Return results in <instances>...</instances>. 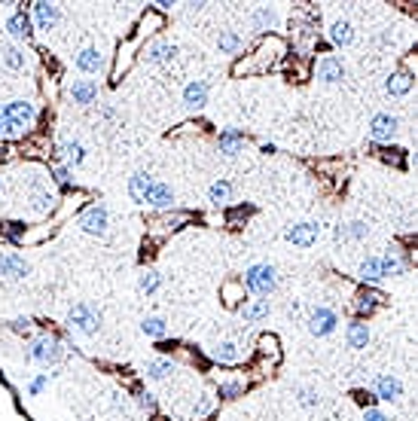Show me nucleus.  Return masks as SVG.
Listing matches in <instances>:
<instances>
[{"label":"nucleus","mask_w":418,"mask_h":421,"mask_svg":"<svg viewBox=\"0 0 418 421\" xmlns=\"http://www.w3.org/2000/svg\"><path fill=\"white\" fill-rule=\"evenodd\" d=\"M3 113H6V123H10L12 138L25 134L28 128L34 125V119H37V107H34L31 101H25V98H16V101H6V104H3Z\"/></svg>","instance_id":"nucleus-1"},{"label":"nucleus","mask_w":418,"mask_h":421,"mask_svg":"<svg viewBox=\"0 0 418 421\" xmlns=\"http://www.w3.org/2000/svg\"><path fill=\"white\" fill-rule=\"evenodd\" d=\"M275 284H278V278H275V269L269 266V263H257V266H251L244 272L242 287H247L253 296H269L275 290Z\"/></svg>","instance_id":"nucleus-2"},{"label":"nucleus","mask_w":418,"mask_h":421,"mask_svg":"<svg viewBox=\"0 0 418 421\" xmlns=\"http://www.w3.org/2000/svg\"><path fill=\"white\" fill-rule=\"evenodd\" d=\"M67 324L74 327V330H80L83 336H95V333L101 330V311L92 302H76L74 309L67 311Z\"/></svg>","instance_id":"nucleus-3"},{"label":"nucleus","mask_w":418,"mask_h":421,"mask_svg":"<svg viewBox=\"0 0 418 421\" xmlns=\"http://www.w3.org/2000/svg\"><path fill=\"white\" fill-rule=\"evenodd\" d=\"M61 354H65V348H61V342L55 336H37L31 342V348H28V358L34 363H40V367H55V363L61 360Z\"/></svg>","instance_id":"nucleus-4"},{"label":"nucleus","mask_w":418,"mask_h":421,"mask_svg":"<svg viewBox=\"0 0 418 421\" xmlns=\"http://www.w3.org/2000/svg\"><path fill=\"white\" fill-rule=\"evenodd\" d=\"M400 132V119L391 116V113H375L373 123H370V138L375 144H388V141L397 138Z\"/></svg>","instance_id":"nucleus-5"},{"label":"nucleus","mask_w":418,"mask_h":421,"mask_svg":"<svg viewBox=\"0 0 418 421\" xmlns=\"http://www.w3.org/2000/svg\"><path fill=\"white\" fill-rule=\"evenodd\" d=\"M80 226H83V232H89V235H107V226H110V214L104 205H92V208L83 211V217H80Z\"/></svg>","instance_id":"nucleus-6"},{"label":"nucleus","mask_w":418,"mask_h":421,"mask_svg":"<svg viewBox=\"0 0 418 421\" xmlns=\"http://www.w3.org/2000/svg\"><path fill=\"white\" fill-rule=\"evenodd\" d=\"M336 324H339L336 311L327 309V305H317V309H311V315H309L311 336H330V333L336 330Z\"/></svg>","instance_id":"nucleus-7"},{"label":"nucleus","mask_w":418,"mask_h":421,"mask_svg":"<svg viewBox=\"0 0 418 421\" xmlns=\"http://www.w3.org/2000/svg\"><path fill=\"white\" fill-rule=\"evenodd\" d=\"M315 76L321 83H327V85H336V83L345 80V68H342V61H339L336 55H321L317 64H315Z\"/></svg>","instance_id":"nucleus-8"},{"label":"nucleus","mask_w":418,"mask_h":421,"mask_svg":"<svg viewBox=\"0 0 418 421\" xmlns=\"http://www.w3.org/2000/svg\"><path fill=\"white\" fill-rule=\"evenodd\" d=\"M74 68L80 70V74H89V76L101 74V70H104V55H101V49H98V46L80 49V52L74 55Z\"/></svg>","instance_id":"nucleus-9"},{"label":"nucleus","mask_w":418,"mask_h":421,"mask_svg":"<svg viewBox=\"0 0 418 421\" xmlns=\"http://www.w3.org/2000/svg\"><path fill=\"white\" fill-rule=\"evenodd\" d=\"M284 238L296 247H311V245H317V238H321V226L317 223H293L284 232Z\"/></svg>","instance_id":"nucleus-10"},{"label":"nucleus","mask_w":418,"mask_h":421,"mask_svg":"<svg viewBox=\"0 0 418 421\" xmlns=\"http://www.w3.org/2000/svg\"><path fill=\"white\" fill-rule=\"evenodd\" d=\"M177 55V46L168 40H153L150 46H144V52H140V59L144 64H171Z\"/></svg>","instance_id":"nucleus-11"},{"label":"nucleus","mask_w":418,"mask_h":421,"mask_svg":"<svg viewBox=\"0 0 418 421\" xmlns=\"http://www.w3.org/2000/svg\"><path fill=\"white\" fill-rule=\"evenodd\" d=\"M31 12H34V25L40 28V31H52L55 25H59V19H61V10L55 3H46V0H37V3L31 6Z\"/></svg>","instance_id":"nucleus-12"},{"label":"nucleus","mask_w":418,"mask_h":421,"mask_svg":"<svg viewBox=\"0 0 418 421\" xmlns=\"http://www.w3.org/2000/svg\"><path fill=\"white\" fill-rule=\"evenodd\" d=\"M144 205H150V208H156V211L171 208L174 205V189L168 187V183H162V181H153V187L147 189V196H144Z\"/></svg>","instance_id":"nucleus-13"},{"label":"nucleus","mask_w":418,"mask_h":421,"mask_svg":"<svg viewBox=\"0 0 418 421\" xmlns=\"http://www.w3.org/2000/svg\"><path fill=\"white\" fill-rule=\"evenodd\" d=\"M31 272V266H28L25 256L19 254H0V275L3 278H25Z\"/></svg>","instance_id":"nucleus-14"},{"label":"nucleus","mask_w":418,"mask_h":421,"mask_svg":"<svg viewBox=\"0 0 418 421\" xmlns=\"http://www.w3.org/2000/svg\"><path fill=\"white\" fill-rule=\"evenodd\" d=\"M375 397H379V400H388V403L400 400L403 397L400 379H397V376H379V379H375Z\"/></svg>","instance_id":"nucleus-15"},{"label":"nucleus","mask_w":418,"mask_h":421,"mask_svg":"<svg viewBox=\"0 0 418 421\" xmlns=\"http://www.w3.org/2000/svg\"><path fill=\"white\" fill-rule=\"evenodd\" d=\"M98 98V83L95 80H74L70 83V101L74 104H95Z\"/></svg>","instance_id":"nucleus-16"},{"label":"nucleus","mask_w":418,"mask_h":421,"mask_svg":"<svg viewBox=\"0 0 418 421\" xmlns=\"http://www.w3.org/2000/svg\"><path fill=\"white\" fill-rule=\"evenodd\" d=\"M183 104L189 107V110H202L205 104H208V83L205 80H193L183 89Z\"/></svg>","instance_id":"nucleus-17"},{"label":"nucleus","mask_w":418,"mask_h":421,"mask_svg":"<svg viewBox=\"0 0 418 421\" xmlns=\"http://www.w3.org/2000/svg\"><path fill=\"white\" fill-rule=\"evenodd\" d=\"M0 64H3L6 70H25V64H28L25 49L16 46V43H6V46H0Z\"/></svg>","instance_id":"nucleus-18"},{"label":"nucleus","mask_w":418,"mask_h":421,"mask_svg":"<svg viewBox=\"0 0 418 421\" xmlns=\"http://www.w3.org/2000/svg\"><path fill=\"white\" fill-rule=\"evenodd\" d=\"M379 305H385V296H382L379 290H360L357 299H354V311H357L360 318H364V315L370 318Z\"/></svg>","instance_id":"nucleus-19"},{"label":"nucleus","mask_w":418,"mask_h":421,"mask_svg":"<svg viewBox=\"0 0 418 421\" xmlns=\"http://www.w3.org/2000/svg\"><path fill=\"white\" fill-rule=\"evenodd\" d=\"M385 92L391 98L409 95V92H412V74H409V70H397V74H391L388 76V83H385Z\"/></svg>","instance_id":"nucleus-20"},{"label":"nucleus","mask_w":418,"mask_h":421,"mask_svg":"<svg viewBox=\"0 0 418 421\" xmlns=\"http://www.w3.org/2000/svg\"><path fill=\"white\" fill-rule=\"evenodd\" d=\"M6 31H10L12 40L28 43V40H31V19H28L25 12H12V16L6 19Z\"/></svg>","instance_id":"nucleus-21"},{"label":"nucleus","mask_w":418,"mask_h":421,"mask_svg":"<svg viewBox=\"0 0 418 421\" xmlns=\"http://www.w3.org/2000/svg\"><path fill=\"white\" fill-rule=\"evenodd\" d=\"M330 43L333 46H351L354 43V28H351V21H345V19H336V21H330Z\"/></svg>","instance_id":"nucleus-22"},{"label":"nucleus","mask_w":418,"mask_h":421,"mask_svg":"<svg viewBox=\"0 0 418 421\" xmlns=\"http://www.w3.org/2000/svg\"><path fill=\"white\" fill-rule=\"evenodd\" d=\"M150 187H153V174L138 171V174H132V181H129V196L138 205H144V196H147V189H150Z\"/></svg>","instance_id":"nucleus-23"},{"label":"nucleus","mask_w":418,"mask_h":421,"mask_svg":"<svg viewBox=\"0 0 418 421\" xmlns=\"http://www.w3.org/2000/svg\"><path fill=\"white\" fill-rule=\"evenodd\" d=\"M251 21H253L257 31H272V28L278 25V10H275V6H257Z\"/></svg>","instance_id":"nucleus-24"},{"label":"nucleus","mask_w":418,"mask_h":421,"mask_svg":"<svg viewBox=\"0 0 418 421\" xmlns=\"http://www.w3.org/2000/svg\"><path fill=\"white\" fill-rule=\"evenodd\" d=\"M345 339H348V345L351 348H366L370 345V327L364 324V320H351L348 324V333H345Z\"/></svg>","instance_id":"nucleus-25"},{"label":"nucleus","mask_w":418,"mask_h":421,"mask_svg":"<svg viewBox=\"0 0 418 421\" xmlns=\"http://www.w3.org/2000/svg\"><path fill=\"white\" fill-rule=\"evenodd\" d=\"M217 147H220L223 156H238V153H242V147H244V138L238 132H220Z\"/></svg>","instance_id":"nucleus-26"},{"label":"nucleus","mask_w":418,"mask_h":421,"mask_svg":"<svg viewBox=\"0 0 418 421\" xmlns=\"http://www.w3.org/2000/svg\"><path fill=\"white\" fill-rule=\"evenodd\" d=\"M217 49H220V52H226V55L242 52V49H244L242 34H236V31H220V37H217Z\"/></svg>","instance_id":"nucleus-27"},{"label":"nucleus","mask_w":418,"mask_h":421,"mask_svg":"<svg viewBox=\"0 0 418 421\" xmlns=\"http://www.w3.org/2000/svg\"><path fill=\"white\" fill-rule=\"evenodd\" d=\"M269 311H272L269 299H257V302H251V305H242V318L247 320V324H257V320L269 318Z\"/></svg>","instance_id":"nucleus-28"},{"label":"nucleus","mask_w":418,"mask_h":421,"mask_svg":"<svg viewBox=\"0 0 418 421\" xmlns=\"http://www.w3.org/2000/svg\"><path fill=\"white\" fill-rule=\"evenodd\" d=\"M211 358H214L217 363H236L238 358H242V351H238L236 342H220V345L211 348Z\"/></svg>","instance_id":"nucleus-29"},{"label":"nucleus","mask_w":418,"mask_h":421,"mask_svg":"<svg viewBox=\"0 0 418 421\" xmlns=\"http://www.w3.org/2000/svg\"><path fill=\"white\" fill-rule=\"evenodd\" d=\"M360 278L364 281H379V278H385V269H382V260L379 256H366L364 263H360Z\"/></svg>","instance_id":"nucleus-30"},{"label":"nucleus","mask_w":418,"mask_h":421,"mask_svg":"<svg viewBox=\"0 0 418 421\" xmlns=\"http://www.w3.org/2000/svg\"><path fill=\"white\" fill-rule=\"evenodd\" d=\"M140 333H144V336H150V339H162L168 333V324L162 318H144V320H140Z\"/></svg>","instance_id":"nucleus-31"},{"label":"nucleus","mask_w":418,"mask_h":421,"mask_svg":"<svg viewBox=\"0 0 418 421\" xmlns=\"http://www.w3.org/2000/svg\"><path fill=\"white\" fill-rule=\"evenodd\" d=\"M208 198H211L214 205H226V202L232 198V183H229V181H217V183H211Z\"/></svg>","instance_id":"nucleus-32"},{"label":"nucleus","mask_w":418,"mask_h":421,"mask_svg":"<svg viewBox=\"0 0 418 421\" xmlns=\"http://www.w3.org/2000/svg\"><path fill=\"white\" fill-rule=\"evenodd\" d=\"M379 260H382V269H385V278H388V275H403V272H406V263H403L394 251L382 254Z\"/></svg>","instance_id":"nucleus-33"},{"label":"nucleus","mask_w":418,"mask_h":421,"mask_svg":"<svg viewBox=\"0 0 418 421\" xmlns=\"http://www.w3.org/2000/svg\"><path fill=\"white\" fill-rule=\"evenodd\" d=\"M61 156H65L70 165H83V159H86V147H83L80 141H67V144L61 147Z\"/></svg>","instance_id":"nucleus-34"},{"label":"nucleus","mask_w":418,"mask_h":421,"mask_svg":"<svg viewBox=\"0 0 418 421\" xmlns=\"http://www.w3.org/2000/svg\"><path fill=\"white\" fill-rule=\"evenodd\" d=\"M171 373H174L171 360H153L150 367H147V376H150V379H168Z\"/></svg>","instance_id":"nucleus-35"},{"label":"nucleus","mask_w":418,"mask_h":421,"mask_svg":"<svg viewBox=\"0 0 418 421\" xmlns=\"http://www.w3.org/2000/svg\"><path fill=\"white\" fill-rule=\"evenodd\" d=\"M138 287H140V294H156L159 290V272H153V269H147V272H140V281H138Z\"/></svg>","instance_id":"nucleus-36"},{"label":"nucleus","mask_w":418,"mask_h":421,"mask_svg":"<svg viewBox=\"0 0 418 421\" xmlns=\"http://www.w3.org/2000/svg\"><path fill=\"white\" fill-rule=\"evenodd\" d=\"M366 232H370V229H366V223H360V220H357V223L339 226V229H336V235H339V238H354V241H357V238H364Z\"/></svg>","instance_id":"nucleus-37"},{"label":"nucleus","mask_w":418,"mask_h":421,"mask_svg":"<svg viewBox=\"0 0 418 421\" xmlns=\"http://www.w3.org/2000/svg\"><path fill=\"white\" fill-rule=\"evenodd\" d=\"M52 205H55V198L49 196V192H37V196H34V205H31V208L37 211V214H46V211H52Z\"/></svg>","instance_id":"nucleus-38"},{"label":"nucleus","mask_w":418,"mask_h":421,"mask_svg":"<svg viewBox=\"0 0 418 421\" xmlns=\"http://www.w3.org/2000/svg\"><path fill=\"white\" fill-rule=\"evenodd\" d=\"M300 403H302V406H309V409H311V406L321 403V394H317L315 388H300Z\"/></svg>","instance_id":"nucleus-39"},{"label":"nucleus","mask_w":418,"mask_h":421,"mask_svg":"<svg viewBox=\"0 0 418 421\" xmlns=\"http://www.w3.org/2000/svg\"><path fill=\"white\" fill-rule=\"evenodd\" d=\"M217 394L226 397V400H232V397L242 394V384H238V382H226V384H220V391H217Z\"/></svg>","instance_id":"nucleus-40"},{"label":"nucleus","mask_w":418,"mask_h":421,"mask_svg":"<svg viewBox=\"0 0 418 421\" xmlns=\"http://www.w3.org/2000/svg\"><path fill=\"white\" fill-rule=\"evenodd\" d=\"M52 177H55V183H59V187H67V183H70V171L61 168V165L52 168Z\"/></svg>","instance_id":"nucleus-41"},{"label":"nucleus","mask_w":418,"mask_h":421,"mask_svg":"<svg viewBox=\"0 0 418 421\" xmlns=\"http://www.w3.org/2000/svg\"><path fill=\"white\" fill-rule=\"evenodd\" d=\"M10 327L16 333H28V330H31V320H28V318H16V320H10Z\"/></svg>","instance_id":"nucleus-42"},{"label":"nucleus","mask_w":418,"mask_h":421,"mask_svg":"<svg viewBox=\"0 0 418 421\" xmlns=\"http://www.w3.org/2000/svg\"><path fill=\"white\" fill-rule=\"evenodd\" d=\"M0 138H12L10 123H6V113H3V104H0Z\"/></svg>","instance_id":"nucleus-43"},{"label":"nucleus","mask_w":418,"mask_h":421,"mask_svg":"<svg viewBox=\"0 0 418 421\" xmlns=\"http://www.w3.org/2000/svg\"><path fill=\"white\" fill-rule=\"evenodd\" d=\"M364 421H388V415H385V412H379V409H366Z\"/></svg>","instance_id":"nucleus-44"},{"label":"nucleus","mask_w":418,"mask_h":421,"mask_svg":"<svg viewBox=\"0 0 418 421\" xmlns=\"http://www.w3.org/2000/svg\"><path fill=\"white\" fill-rule=\"evenodd\" d=\"M43 388H46V376H40V379H34L31 384H28V391H31V394H40Z\"/></svg>","instance_id":"nucleus-45"},{"label":"nucleus","mask_w":418,"mask_h":421,"mask_svg":"<svg viewBox=\"0 0 418 421\" xmlns=\"http://www.w3.org/2000/svg\"><path fill=\"white\" fill-rule=\"evenodd\" d=\"M144 409H156V400H153V394H140V400H138Z\"/></svg>","instance_id":"nucleus-46"},{"label":"nucleus","mask_w":418,"mask_h":421,"mask_svg":"<svg viewBox=\"0 0 418 421\" xmlns=\"http://www.w3.org/2000/svg\"><path fill=\"white\" fill-rule=\"evenodd\" d=\"M260 153H266V156L275 153V144H263V147H260Z\"/></svg>","instance_id":"nucleus-47"},{"label":"nucleus","mask_w":418,"mask_h":421,"mask_svg":"<svg viewBox=\"0 0 418 421\" xmlns=\"http://www.w3.org/2000/svg\"><path fill=\"white\" fill-rule=\"evenodd\" d=\"M0 192H3V181H0Z\"/></svg>","instance_id":"nucleus-48"}]
</instances>
